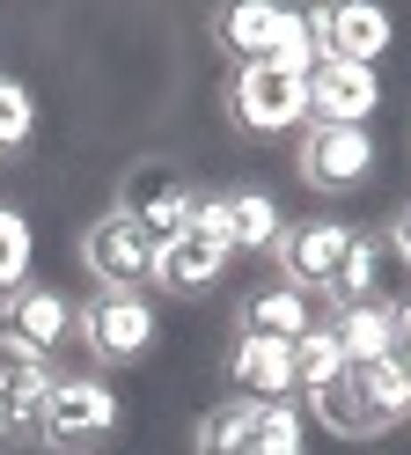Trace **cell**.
<instances>
[{"label":"cell","mask_w":411,"mask_h":455,"mask_svg":"<svg viewBox=\"0 0 411 455\" xmlns=\"http://www.w3.org/2000/svg\"><path fill=\"white\" fill-rule=\"evenodd\" d=\"M228 382H235V396H250V404H286V396H294V346H286V338L235 331Z\"/></svg>","instance_id":"7c38bea8"},{"label":"cell","mask_w":411,"mask_h":455,"mask_svg":"<svg viewBox=\"0 0 411 455\" xmlns=\"http://www.w3.org/2000/svg\"><path fill=\"white\" fill-rule=\"evenodd\" d=\"M155 331H162V316H155V301H147V294H96V301L74 308V338H81V353L96 360V367L147 360Z\"/></svg>","instance_id":"3957f363"},{"label":"cell","mask_w":411,"mask_h":455,"mask_svg":"<svg viewBox=\"0 0 411 455\" xmlns=\"http://www.w3.org/2000/svg\"><path fill=\"white\" fill-rule=\"evenodd\" d=\"M44 396H52V367H44V360L0 353V448H22V441H29Z\"/></svg>","instance_id":"5bb4252c"},{"label":"cell","mask_w":411,"mask_h":455,"mask_svg":"<svg viewBox=\"0 0 411 455\" xmlns=\"http://www.w3.org/2000/svg\"><path fill=\"white\" fill-rule=\"evenodd\" d=\"M345 243H352L345 220H286L279 243H272L279 287H294V294H323V287H331V272H338V258H345Z\"/></svg>","instance_id":"9c48e42d"},{"label":"cell","mask_w":411,"mask_h":455,"mask_svg":"<svg viewBox=\"0 0 411 455\" xmlns=\"http://www.w3.org/2000/svg\"><path fill=\"white\" fill-rule=\"evenodd\" d=\"M331 338H338L345 367H360V360H397L390 301H352V308H338V316H331Z\"/></svg>","instance_id":"e0dca14e"},{"label":"cell","mask_w":411,"mask_h":455,"mask_svg":"<svg viewBox=\"0 0 411 455\" xmlns=\"http://www.w3.org/2000/svg\"><path fill=\"white\" fill-rule=\"evenodd\" d=\"M228 258H235L228 243H206V235L184 228L169 250H155V287L162 294H198V287H214V279L228 272Z\"/></svg>","instance_id":"9a60e30c"},{"label":"cell","mask_w":411,"mask_h":455,"mask_svg":"<svg viewBox=\"0 0 411 455\" xmlns=\"http://www.w3.org/2000/svg\"><path fill=\"white\" fill-rule=\"evenodd\" d=\"M279 22H286V8H264V0H228V8L214 15V44L228 52L235 67H257L264 52H272Z\"/></svg>","instance_id":"2e32d148"},{"label":"cell","mask_w":411,"mask_h":455,"mask_svg":"<svg viewBox=\"0 0 411 455\" xmlns=\"http://www.w3.org/2000/svg\"><path fill=\"white\" fill-rule=\"evenodd\" d=\"M117 213L140 228V243H147V250H169V243L191 228L198 191H191L184 169H169V162H140L133 177H125V198H117Z\"/></svg>","instance_id":"277c9868"},{"label":"cell","mask_w":411,"mask_h":455,"mask_svg":"<svg viewBox=\"0 0 411 455\" xmlns=\"http://www.w3.org/2000/svg\"><path fill=\"white\" fill-rule=\"evenodd\" d=\"M375 132L367 125H302V148H294V169H302V184L309 191H360L375 177Z\"/></svg>","instance_id":"52a82bcc"},{"label":"cell","mask_w":411,"mask_h":455,"mask_svg":"<svg viewBox=\"0 0 411 455\" xmlns=\"http://www.w3.org/2000/svg\"><path fill=\"white\" fill-rule=\"evenodd\" d=\"M117 426H125V404H117V389L103 375H52V396L37 404L29 441L52 455H96L117 441Z\"/></svg>","instance_id":"7a4b0ae2"},{"label":"cell","mask_w":411,"mask_h":455,"mask_svg":"<svg viewBox=\"0 0 411 455\" xmlns=\"http://www.w3.org/2000/svg\"><path fill=\"white\" fill-rule=\"evenodd\" d=\"M29 258H37V235H29V220L15 206H0V294H15L29 279Z\"/></svg>","instance_id":"603a6c76"},{"label":"cell","mask_w":411,"mask_h":455,"mask_svg":"<svg viewBox=\"0 0 411 455\" xmlns=\"http://www.w3.org/2000/svg\"><path fill=\"white\" fill-rule=\"evenodd\" d=\"M316 323V301L309 294H294V287H257V294H243V331H257V338H302Z\"/></svg>","instance_id":"ac0fdd59"},{"label":"cell","mask_w":411,"mask_h":455,"mask_svg":"<svg viewBox=\"0 0 411 455\" xmlns=\"http://www.w3.org/2000/svg\"><path fill=\"white\" fill-rule=\"evenodd\" d=\"M29 140H37V96H29V81L0 74V155H22Z\"/></svg>","instance_id":"7402d4cb"},{"label":"cell","mask_w":411,"mask_h":455,"mask_svg":"<svg viewBox=\"0 0 411 455\" xmlns=\"http://www.w3.org/2000/svg\"><path fill=\"white\" fill-rule=\"evenodd\" d=\"M309 30L323 44V60H345V67H375L382 52L397 44V22L367 8V0H338V8H316L309 15Z\"/></svg>","instance_id":"30bf717a"},{"label":"cell","mask_w":411,"mask_h":455,"mask_svg":"<svg viewBox=\"0 0 411 455\" xmlns=\"http://www.w3.org/2000/svg\"><path fill=\"white\" fill-rule=\"evenodd\" d=\"M228 118L257 132V140H272V132H294V125H309V81L302 74H279V67H235L228 74Z\"/></svg>","instance_id":"5b68a950"},{"label":"cell","mask_w":411,"mask_h":455,"mask_svg":"<svg viewBox=\"0 0 411 455\" xmlns=\"http://www.w3.org/2000/svg\"><path fill=\"white\" fill-rule=\"evenodd\" d=\"M338 375H345V353H338L331 323H309L302 338H294V389H302V396H316L323 382H338Z\"/></svg>","instance_id":"44dd1931"},{"label":"cell","mask_w":411,"mask_h":455,"mask_svg":"<svg viewBox=\"0 0 411 455\" xmlns=\"http://www.w3.org/2000/svg\"><path fill=\"white\" fill-rule=\"evenodd\" d=\"M81 265H88V279H96V294H140L147 279H155V250H147L140 228L110 206L103 220L81 228Z\"/></svg>","instance_id":"ba28073f"},{"label":"cell","mask_w":411,"mask_h":455,"mask_svg":"<svg viewBox=\"0 0 411 455\" xmlns=\"http://www.w3.org/2000/svg\"><path fill=\"white\" fill-rule=\"evenodd\" d=\"M250 455H302V411H294V404H264Z\"/></svg>","instance_id":"cb8c5ba5"},{"label":"cell","mask_w":411,"mask_h":455,"mask_svg":"<svg viewBox=\"0 0 411 455\" xmlns=\"http://www.w3.org/2000/svg\"><path fill=\"white\" fill-rule=\"evenodd\" d=\"M74 338V301L44 287V279H22L15 294H0V353H15V360H44Z\"/></svg>","instance_id":"8992f818"},{"label":"cell","mask_w":411,"mask_h":455,"mask_svg":"<svg viewBox=\"0 0 411 455\" xmlns=\"http://www.w3.org/2000/svg\"><path fill=\"white\" fill-rule=\"evenodd\" d=\"M382 243H390V258H397V272L411 279V206H404V213L390 220V235H382Z\"/></svg>","instance_id":"d4e9b609"},{"label":"cell","mask_w":411,"mask_h":455,"mask_svg":"<svg viewBox=\"0 0 411 455\" xmlns=\"http://www.w3.org/2000/svg\"><path fill=\"white\" fill-rule=\"evenodd\" d=\"M257 419H264V404H250V396H228V404H214V411L198 419L191 455H250Z\"/></svg>","instance_id":"d6986e66"},{"label":"cell","mask_w":411,"mask_h":455,"mask_svg":"<svg viewBox=\"0 0 411 455\" xmlns=\"http://www.w3.org/2000/svg\"><path fill=\"white\" fill-rule=\"evenodd\" d=\"M390 323H397V360L411 367V294H404V301L390 308Z\"/></svg>","instance_id":"484cf974"},{"label":"cell","mask_w":411,"mask_h":455,"mask_svg":"<svg viewBox=\"0 0 411 455\" xmlns=\"http://www.w3.org/2000/svg\"><path fill=\"white\" fill-rule=\"evenodd\" d=\"M309 411L323 419V434L338 441H382L390 426L411 419V367L404 360H360L338 382H323L309 396Z\"/></svg>","instance_id":"6da1fadb"},{"label":"cell","mask_w":411,"mask_h":455,"mask_svg":"<svg viewBox=\"0 0 411 455\" xmlns=\"http://www.w3.org/2000/svg\"><path fill=\"white\" fill-rule=\"evenodd\" d=\"M279 228H286V213L272 191H228V243L235 250H272Z\"/></svg>","instance_id":"ffe728a7"},{"label":"cell","mask_w":411,"mask_h":455,"mask_svg":"<svg viewBox=\"0 0 411 455\" xmlns=\"http://www.w3.org/2000/svg\"><path fill=\"white\" fill-rule=\"evenodd\" d=\"M390 279H397V258H390V243L382 235H367V228H352V243H345V258H338V272H331V294L338 308H352V301H382L390 294Z\"/></svg>","instance_id":"4fadbf2b"},{"label":"cell","mask_w":411,"mask_h":455,"mask_svg":"<svg viewBox=\"0 0 411 455\" xmlns=\"http://www.w3.org/2000/svg\"><path fill=\"white\" fill-rule=\"evenodd\" d=\"M375 103H382V74L375 67L323 60L309 74V125H367Z\"/></svg>","instance_id":"8fae6325"}]
</instances>
